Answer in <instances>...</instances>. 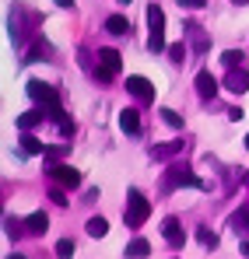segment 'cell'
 Masks as SVG:
<instances>
[{"label": "cell", "instance_id": "6da1fadb", "mask_svg": "<svg viewBox=\"0 0 249 259\" xmlns=\"http://www.w3.org/2000/svg\"><path fill=\"white\" fill-rule=\"evenodd\" d=\"M179 186H193V189H210V182H200L197 175L190 172L186 165H172L165 175H162V193H172Z\"/></svg>", "mask_w": 249, "mask_h": 259}, {"label": "cell", "instance_id": "7a4b0ae2", "mask_svg": "<svg viewBox=\"0 0 249 259\" xmlns=\"http://www.w3.org/2000/svg\"><path fill=\"white\" fill-rule=\"evenodd\" d=\"M148 214H151V203H148V196L140 193V189H130L126 193V228H140L144 221H148Z\"/></svg>", "mask_w": 249, "mask_h": 259}, {"label": "cell", "instance_id": "3957f363", "mask_svg": "<svg viewBox=\"0 0 249 259\" xmlns=\"http://www.w3.org/2000/svg\"><path fill=\"white\" fill-rule=\"evenodd\" d=\"M148 28H151V35H148V49H151V53L168 49V46H165V11H162L158 4L148 7Z\"/></svg>", "mask_w": 249, "mask_h": 259}, {"label": "cell", "instance_id": "277c9868", "mask_svg": "<svg viewBox=\"0 0 249 259\" xmlns=\"http://www.w3.org/2000/svg\"><path fill=\"white\" fill-rule=\"evenodd\" d=\"M120 67H123V60H120V53L116 49H98V63H95V81L98 84H109L116 74H120Z\"/></svg>", "mask_w": 249, "mask_h": 259}, {"label": "cell", "instance_id": "5b68a950", "mask_svg": "<svg viewBox=\"0 0 249 259\" xmlns=\"http://www.w3.org/2000/svg\"><path fill=\"white\" fill-rule=\"evenodd\" d=\"M35 25H39V18H35L32 11H25V7H14V11H11V39L18 46L28 39V32H32Z\"/></svg>", "mask_w": 249, "mask_h": 259}, {"label": "cell", "instance_id": "8992f818", "mask_svg": "<svg viewBox=\"0 0 249 259\" xmlns=\"http://www.w3.org/2000/svg\"><path fill=\"white\" fill-rule=\"evenodd\" d=\"M28 98H32V102H39L49 116L63 109V105H60V95H56L49 84H42V81H28Z\"/></svg>", "mask_w": 249, "mask_h": 259}, {"label": "cell", "instance_id": "52a82bcc", "mask_svg": "<svg viewBox=\"0 0 249 259\" xmlns=\"http://www.w3.org/2000/svg\"><path fill=\"white\" fill-rule=\"evenodd\" d=\"M46 172H49V179H53L56 186H63V189L81 186V172H78V168H70V165H63V161H60V165H49Z\"/></svg>", "mask_w": 249, "mask_h": 259}, {"label": "cell", "instance_id": "ba28073f", "mask_svg": "<svg viewBox=\"0 0 249 259\" xmlns=\"http://www.w3.org/2000/svg\"><path fill=\"white\" fill-rule=\"evenodd\" d=\"M183 35L190 39V49H193L197 56H204V53L210 49V35L197 25V21H186V25H183Z\"/></svg>", "mask_w": 249, "mask_h": 259}, {"label": "cell", "instance_id": "9c48e42d", "mask_svg": "<svg viewBox=\"0 0 249 259\" xmlns=\"http://www.w3.org/2000/svg\"><path fill=\"white\" fill-rule=\"evenodd\" d=\"M126 91H130L137 102H155V84H151L148 77H140V74H130V77H126Z\"/></svg>", "mask_w": 249, "mask_h": 259}, {"label": "cell", "instance_id": "30bf717a", "mask_svg": "<svg viewBox=\"0 0 249 259\" xmlns=\"http://www.w3.org/2000/svg\"><path fill=\"white\" fill-rule=\"evenodd\" d=\"M162 235H165V242L172 249H183V242H186V231H183V224L175 217H165L162 221Z\"/></svg>", "mask_w": 249, "mask_h": 259}, {"label": "cell", "instance_id": "8fae6325", "mask_svg": "<svg viewBox=\"0 0 249 259\" xmlns=\"http://www.w3.org/2000/svg\"><path fill=\"white\" fill-rule=\"evenodd\" d=\"M183 147H186V140H168V144H155V147H151V158H155V161H168V158L183 154Z\"/></svg>", "mask_w": 249, "mask_h": 259}, {"label": "cell", "instance_id": "7c38bea8", "mask_svg": "<svg viewBox=\"0 0 249 259\" xmlns=\"http://www.w3.org/2000/svg\"><path fill=\"white\" fill-rule=\"evenodd\" d=\"M225 88H228L232 95H246V91H249V70H228Z\"/></svg>", "mask_w": 249, "mask_h": 259}, {"label": "cell", "instance_id": "4fadbf2b", "mask_svg": "<svg viewBox=\"0 0 249 259\" xmlns=\"http://www.w3.org/2000/svg\"><path fill=\"white\" fill-rule=\"evenodd\" d=\"M197 95H200L204 102H210V98L218 95V81H214L210 70H200V74H197Z\"/></svg>", "mask_w": 249, "mask_h": 259}, {"label": "cell", "instance_id": "5bb4252c", "mask_svg": "<svg viewBox=\"0 0 249 259\" xmlns=\"http://www.w3.org/2000/svg\"><path fill=\"white\" fill-rule=\"evenodd\" d=\"M46 116H49L46 109H28V112H21V116H18V130H21V133H28L32 126H39Z\"/></svg>", "mask_w": 249, "mask_h": 259}, {"label": "cell", "instance_id": "9a60e30c", "mask_svg": "<svg viewBox=\"0 0 249 259\" xmlns=\"http://www.w3.org/2000/svg\"><path fill=\"white\" fill-rule=\"evenodd\" d=\"M105 32L109 35H130V21H126L123 14H109L105 18Z\"/></svg>", "mask_w": 249, "mask_h": 259}, {"label": "cell", "instance_id": "2e32d148", "mask_svg": "<svg viewBox=\"0 0 249 259\" xmlns=\"http://www.w3.org/2000/svg\"><path fill=\"white\" fill-rule=\"evenodd\" d=\"M232 231L242 235V238L249 235V203H246V207H239V210L232 214Z\"/></svg>", "mask_w": 249, "mask_h": 259}, {"label": "cell", "instance_id": "e0dca14e", "mask_svg": "<svg viewBox=\"0 0 249 259\" xmlns=\"http://www.w3.org/2000/svg\"><path fill=\"white\" fill-rule=\"evenodd\" d=\"M120 126H123V133H140V116H137V109H123V112H120Z\"/></svg>", "mask_w": 249, "mask_h": 259}, {"label": "cell", "instance_id": "ac0fdd59", "mask_svg": "<svg viewBox=\"0 0 249 259\" xmlns=\"http://www.w3.org/2000/svg\"><path fill=\"white\" fill-rule=\"evenodd\" d=\"M25 228H28V235H46V228H49V217L42 214V210H35V214L25 221Z\"/></svg>", "mask_w": 249, "mask_h": 259}, {"label": "cell", "instance_id": "d6986e66", "mask_svg": "<svg viewBox=\"0 0 249 259\" xmlns=\"http://www.w3.org/2000/svg\"><path fill=\"white\" fill-rule=\"evenodd\" d=\"M4 231H7V238H21V235H28V228H25V221H18V217H4Z\"/></svg>", "mask_w": 249, "mask_h": 259}, {"label": "cell", "instance_id": "ffe728a7", "mask_svg": "<svg viewBox=\"0 0 249 259\" xmlns=\"http://www.w3.org/2000/svg\"><path fill=\"white\" fill-rule=\"evenodd\" d=\"M84 231H88L91 238H102V235L109 231V221H105V217H88V224H84Z\"/></svg>", "mask_w": 249, "mask_h": 259}, {"label": "cell", "instance_id": "44dd1931", "mask_svg": "<svg viewBox=\"0 0 249 259\" xmlns=\"http://www.w3.org/2000/svg\"><path fill=\"white\" fill-rule=\"evenodd\" d=\"M21 151H25V154H46V144L35 140L32 133H21Z\"/></svg>", "mask_w": 249, "mask_h": 259}, {"label": "cell", "instance_id": "7402d4cb", "mask_svg": "<svg viewBox=\"0 0 249 259\" xmlns=\"http://www.w3.org/2000/svg\"><path fill=\"white\" fill-rule=\"evenodd\" d=\"M148 252H151V245H148L144 238H133V242L126 245V256L130 259H148Z\"/></svg>", "mask_w": 249, "mask_h": 259}, {"label": "cell", "instance_id": "603a6c76", "mask_svg": "<svg viewBox=\"0 0 249 259\" xmlns=\"http://www.w3.org/2000/svg\"><path fill=\"white\" fill-rule=\"evenodd\" d=\"M242 60H246V56H242V49H228V53L221 56V63H225L228 70H242Z\"/></svg>", "mask_w": 249, "mask_h": 259}, {"label": "cell", "instance_id": "cb8c5ba5", "mask_svg": "<svg viewBox=\"0 0 249 259\" xmlns=\"http://www.w3.org/2000/svg\"><path fill=\"white\" fill-rule=\"evenodd\" d=\"M197 238H200V245H204V249H218V235L210 231L207 224H200V228H197Z\"/></svg>", "mask_w": 249, "mask_h": 259}, {"label": "cell", "instance_id": "d4e9b609", "mask_svg": "<svg viewBox=\"0 0 249 259\" xmlns=\"http://www.w3.org/2000/svg\"><path fill=\"white\" fill-rule=\"evenodd\" d=\"M70 151V144H56V147H46V158H49V165H60V158Z\"/></svg>", "mask_w": 249, "mask_h": 259}, {"label": "cell", "instance_id": "484cf974", "mask_svg": "<svg viewBox=\"0 0 249 259\" xmlns=\"http://www.w3.org/2000/svg\"><path fill=\"white\" fill-rule=\"evenodd\" d=\"M74 256V242H70V238H60V242H56V259H70Z\"/></svg>", "mask_w": 249, "mask_h": 259}, {"label": "cell", "instance_id": "4316f807", "mask_svg": "<svg viewBox=\"0 0 249 259\" xmlns=\"http://www.w3.org/2000/svg\"><path fill=\"white\" fill-rule=\"evenodd\" d=\"M162 119H165L172 130H183V116H179L175 109H162Z\"/></svg>", "mask_w": 249, "mask_h": 259}, {"label": "cell", "instance_id": "83f0119b", "mask_svg": "<svg viewBox=\"0 0 249 259\" xmlns=\"http://www.w3.org/2000/svg\"><path fill=\"white\" fill-rule=\"evenodd\" d=\"M186 53H190V49H186L183 42H172V46H168V56H172L175 63H183V60H186Z\"/></svg>", "mask_w": 249, "mask_h": 259}, {"label": "cell", "instance_id": "f1b7e54d", "mask_svg": "<svg viewBox=\"0 0 249 259\" xmlns=\"http://www.w3.org/2000/svg\"><path fill=\"white\" fill-rule=\"evenodd\" d=\"M49 196H53V203H56V207H67V193H63V186H53V189H49Z\"/></svg>", "mask_w": 249, "mask_h": 259}, {"label": "cell", "instance_id": "f546056e", "mask_svg": "<svg viewBox=\"0 0 249 259\" xmlns=\"http://www.w3.org/2000/svg\"><path fill=\"white\" fill-rule=\"evenodd\" d=\"M175 4H179V7H186V11H200L207 0H175Z\"/></svg>", "mask_w": 249, "mask_h": 259}, {"label": "cell", "instance_id": "4dcf8cb0", "mask_svg": "<svg viewBox=\"0 0 249 259\" xmlns=\"http://www.w3.org/2000/svg\"><path fill=\"white\" fill-rule=\"evenodd\" d=\"M242 256H246V259H249V242H242Z\"/></svg>", "mask_w": 249, "mask_h": 259}, {"label": "cell", "instance_id": "1f68e13d", "mask_svg": "<svg viewBox=\"0 0 249 259\" xmlns=\"http://www.w3.org/2000/svg\"><path fill=\"white\" fill-rule=\"evenodd\" d=\"M56 4H60V7H70V4H74V0H56Z\"/></svg>", "mask_w": 249, "mask_h": 259}, {"label": "cell", "instance_id": "d6a6232c", "mask_svg": "<svg viewBox=\"0 0 249 259\" xmlns=\"http://www.w3.org/2000/svg\"><path fill=\"white\" fill-rule=\"evenodd\" d=\"M242 182H246V189H249V172H246V175H242Z\"/></svg>", "mask_w": 249, "mask_h": 259}, {"label": "cell", "instance_id": "836d02e7", "mask_svg": "<svg viewBox=\"0 0 249 259\" xmlns=\"http://www.w3.org/2000/svg\"><path fill=\"white\" fill-rule=\"evenodd\" d=\"M7 259H25V256H18V252H14V256H7Z\"/></svg>", "mask_w": 249, "mask_h": 259}, {"label": "cell", "instance_id": "e575fe53", "mask_svg": "<svg viewBox=\"0 0 249 259\" xmlns=\"http://www.w3.org/2000/svg\"><path fill=\"white\" fill-rule=\"evenodd\" d=\"M116 4H123V7H126V4H130V0H116Z\"/></svg>", "mask_w": 249, "mask_h": 259}, {"label": "cell", "instance_id": "d590c367", "mask_svg": "<svg viewBox=\"0 0 249 259\" xmlns=\"http://www.w3.org/2000/svg\"><path fill=\"white\" fill-rule=\"evenodd\" d=\"M235 4H249V0H235Z\"/></svg>", "mask_w": 249, "mask_h": 259}, {"label": "cell", "instance_id": "8d00e7d4", "mask_svg": "<svg viewBox=\"0 0 249 259\" xmlns=\"http://www.w3.org/2000/svg\"><path fill=\"white\" fill-rule=\"evenodd\" d=\"M246 147H249V133H246Z\"/></svg>", "mask_w": 249, "mask_h": 259}]
</instances>
